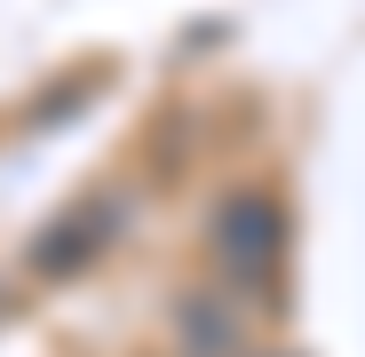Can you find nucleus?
<instances>
[{
	"instance_id": "1",
	"label": "nucleus",
	"mask_w": 365,
	"mask_h": 357,
	"mask_svg": "<svg viewBox=\"0 0 365 357\" xmlns=\"http://www.w3.org/2000/svg\"><path fill=\"white\" fill-rule=\"evenodd\" d=\"M222 254L247 270V278H270V262H278V207L270 199H230V214H222Z\"/></svg>"
}]
</instances>
